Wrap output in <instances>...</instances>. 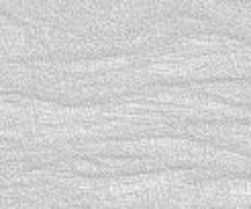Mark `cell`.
I'll return each instance as SVG.
<instances>
[{
	"mask_svg": "<svg viewBox=\"0 0 251 209\" xmlns=\"http://www.w3.org/2000/svg\"><path fill=\"white\" fill-rule=\"evenodd\" d=\"M184 182L182 172H157V175H137L121 180H112L104 187V195L119 201H129L137 197L161 193L168 189H178Z\"/></svg>",
	"mask_w": 251,
	"mask_h": 209,
	"instance_id": "6da1fadb",
	"label": "cell"
},
{
	"mask_svg": "<svg viewBox=\"0 0 251 209\" xmlns=\"http://www.w3.org/2000/svg\"><path fill=\"white\" fill-rule=\"evenodd\" d=\"M198 201L231 207H251V180L229 179L204 182L198 187Z\"/></svg>",
	"mask_w": 251,
	"mask_h": 209,
	"instance_id": "7a4b0ae2",
	"label": "cell"
}]
</instances>
